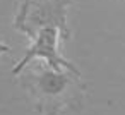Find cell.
<instances>
[{
  "mask_svg": "<svg viewBox=\"0 0 125 115\" xmlns=\"http://www.w3.org/2000/svg\"><path fill=\"white\" fill-rule=\"evenodd\" d=\"M69 5L70 0H26L16 16L14 26L31 38L43 28H57L67 40L70 34L65 16Z\"/></svg>",
  "mask_w": 125,
  "mask_h": 115,
  "instance_id": "obj_1",
  "label": "cell"
},
{
  "mask_svg": "<svg viewBox=\"0 0 125 115\" xmlns=\"http://www.w3.org/2000/svg\"><path fill=\"white\" fill-rule=\"evenodd\" d=\"M9 52H10V48H9V46H7V45H5L2 40H0V55H4V53H9Z\"/></svg>",
  "mask_w": 125,
  "mask_h": 115,
  "instance_id": "obj_2",
  "label": "cell"
}]
</instances>
